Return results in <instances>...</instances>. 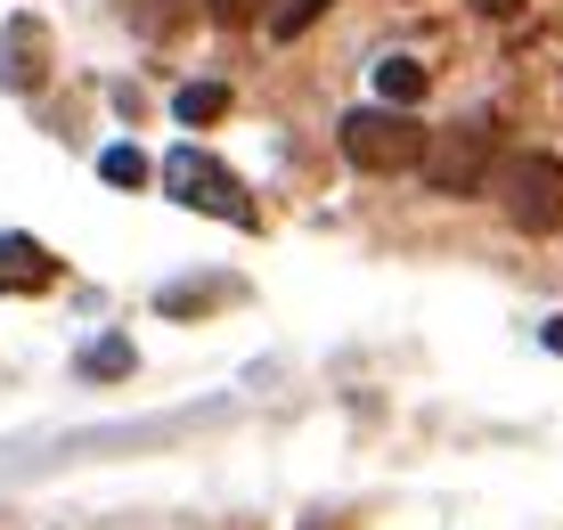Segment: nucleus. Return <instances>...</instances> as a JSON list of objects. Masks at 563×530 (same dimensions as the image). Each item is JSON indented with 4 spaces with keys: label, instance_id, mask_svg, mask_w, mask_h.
<instances>
[{
    "label": "nucleus",
    "instance_id": "0eeeda50",
    "mask_svg": "<svg viewBox=\"0 0 563 530\" xmlns=\"http://www.w3.org/2000/svg\"><path fill=\"white\" fill-rule=\"evenodd\" d=\"M424 90H433V74H424L417 57H376V98L384 107H424Z\"/></svg>",
    "mask_w": 563,
    "mask_h": 530
},
{
    "label": "nucleus",
    "instance_id": "f03ea898",
    "mask_svg": "<svg viewBox=\"0 0 563 530\" xmlns=\"http://www.w3.org/2000/svg\"><path fill=\"white\" fill-rule=\"evenodd\" d=\"M155 180H164L172 205L212 212V221H229V229H254V221H262V212L245 205V180H238V172H229L212 147H197V140H180V147H172L164 164H155Z\"/></svg>",
    "mask_w": 563,
    "mask_h": 530
},
{
    "label": "nucleus",
    "instance_id": "9d476101",
    "mask_svg": "<svg viewBox=\"0 0 563 530\" xmlns=\"http://www.w3.org/2000/svg\"><path fill=\"white\" fill-rule=\"evenodd\" d=\"M327 9H335V0H278V9H269V42H302Z\"/></svg>",
    "mask_w": 563,
    "mask_h": 530
},
{
    "label": "nucleus",
    "instance_id": "6e6552de",
    "mask_svg": "<svg viewBox=\"0 0 563 530\" xmlns=\"http://www.w3.org/2000/svg\"><path fill=\"white\" fill-rule=\"evenodd\" d=\"M172 114H180L188 131L221 123V114H229V82H180V90H172Z\"/></svg>",
    "mask_w": 563,
    "mask_h": 530
},
{
    "label": "nucleus",
    "instance_id": "ddd939ff",
    "mask_svg": "<svg viewBox=\"0 0 563 530\" xmlns=\"http://www.w3.org/2000/svg\"><path fill=\"white\" fill-rule=\"evenodd\" d=\"M522 9V0H474V16H490V25H498V16H515Z\"/></svg>",
    "mask_w": 563,
    "mask_h": 530
},
{
    "label": "nucleus",
    "instance_id": "39448f33",
    "mask_svg": "<svg viewBox=\"0 0 563 530\" xmlns=\"http://www.w3.org/2000/svg\"><path fill=\"white\" fill-rule=\"evenodd\" d=\"M49 57H57L49 25L33 9H16L9 25H0V90H42L49 82Z\"/></svg>",
    "mask_w": 563,
    "mask_h": 530
},
{
    "label": "nucleus",
    "instance_id": "9b49d317",
    "mask_svg": "<svg viewBox=\"0 0 563 530\" xmlns=\"http://www.w3.org/2000/svg\"><path fill=\"white\" fill-rule=\"evenodd\" d=\"M147 172H155V164H147V155L131 147V140H114V147L99 155V180H107V188H140Z\"/></svg>",
    "mask_w": 563,
    "mask_h": 530
},
{
    "label": "nucleus",
    "instance_id": "1a4fd4ad",
    "mask_svg": "<svg viewBox=\"0 0 563 530\" xmlns=\"http://www.w3.org/2000/svg\"><path fill=\"white\" fill-rule=\"evenodd\" d=\"M140 367V351H131V335H99V343H82V376H131Z\"/></svg>",
    "mask_w": 563,
    "mask_h": 530
},
{
    "label": "nucleus",
    "instance_id": "7ed1b4c3",
    "mask_svg": "<svg viewBox=\"0 0 563 530\" xmlns=\"http://www.w3.org/2000/svg\"><path fill=\"white\" fill-rule=\"evenodd\" d=\"M498 205L522 238H563V155H539L522 147L498 164Z\"/></svg>",
    "mask_w": 563,
    "mask_h": 530
},
{
    "label": "nucleus",
    "instance_id": "423d86ee",
    "mask_svg": "<svg viewBox=\"0 0 563 530\" xmlns=\"http://www.w3.org/2000/svg\"><path fill=\"white\" fill-rule=\"evenodd\" d=\"M57 286V253L25 229H0V294H49Z\"/></svg>",
    "mask_w": 563,
    "mask_h": 530
},
{
    "label": "nucleus",
    "instance_id": "20e7f679",
    "mask_svg": "<svg viewBox=\"0 0 563 530\" xmlns=\"http://www.w3.org/2000/svg\"><path fill=\"white\" fill-rule=\"evenodd\" d=\"M424 188L433 196H482V188H498V131L490 123H450V131H433V155H424Z\"/></svg>",
    "mask_w": 563,
    "mask_h": 530
},
{
    "label": "nucleus",
    "instance_id": "f257e3e1",
    "mask_svg": "<svg viewBox=\"0 0 563 530\" xmlns=\"http://www.w3.org/2000/svg\"><path fill=\"white\" fill-rule=\"evenodd\" d=\"M335 147L343 164L367 172V180H400V172H424V155H433V131L417 123V107H352L335 123Z\"/></svg>",
    "mask_w": 563,
    "mask_h": 530
},
{
    "label": "nucleus",
    "instance_id": "f8f14e48",
    "mask_svg": "<svg viewBox=\"0 0 563 530\" xmlns=\"http://www.w3.org/2000/svg\"><path fill=\"white\" fill-rule=\"evenodd\" d=\"M212 16H221V25H254L262 0H212Z\"/></svg>",
    "mask_w": 563,
    "mask_h": 530
}]
</instances>
